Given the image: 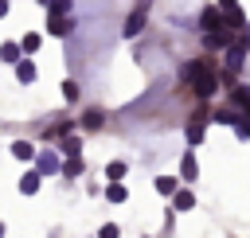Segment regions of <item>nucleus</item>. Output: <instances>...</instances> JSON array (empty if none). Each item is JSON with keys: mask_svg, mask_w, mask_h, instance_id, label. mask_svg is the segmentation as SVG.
I'll list each match as a JSON object with an SVG mask.
<instances>
[{"mask_svg": "<svg viewBox=\"0 0 250 238\" xmlns=\"http://www.w3.org/2000/svg\"><path fill=\"white\" fill-rule=\"evenodd\" d=\"M184 82H191V90L199 94V101H207V98L219 90V78H215V70H211V62H207V59L188 62V66H184Z\"/></svg>", "mask_w": 250, "mask_h": 238, "instance_id": "1", "label": "nucleus"}, {"mask_svg": "<svg viewBox=\"0 0 250 238\" xmlns=\"http://www.w3.org/2000/svg\"><path fill=\"white\" fill-rule=\"evenodd\" d=\"M207 121H211V113H207V105H199L195 113H191V121H188V144H199L203 140V133H207Z\"/></svg>", "mask_w": 250, "mask_h": 238, "instance_id": "2", "label": "nucleus"}, {"mask_svg": "<svg viewBox=\"0 0 250 238\" xmlns=\"http://www.w3.org/2000/svg\"><path fill=\"white\" fill-rule=\"evenodd\" d=\"M59 168H62V164H59L55 152H39V156H35V172H39V176H51V172H59Z\"/></svg>", "mask_w": 250, "mask_h": 238, "instance_id": "3", "label": "nucleus"}, {"mask_svg": "<svg viewBox=\"0 0 250 238\" xmlns=\"http://www.w3.org/2000/svg\"><path fill=\"white\" fill-rule=\"evenodd\" d=\"M219 23H223V12H219V8H207V12L199 16V27H207L211 35H219Z\"/></svg>", "mask_w": 250, "mask_h": 238, "instance_id": "4", "label": "nucleus"}, {"mask_svg": "<svg viewBox=\"0 0 250 238\" xmlns=\"http://www.w3.org/2000/svg\"><path fill=\"white\" fill-rule=\"evenodd\" d=\"M242 62H246V47H227V70H230V74H238V70H242Z\"/></svg>", "mask_w": 250, "mask_h": 238, "instance_id": "5", "label": "nucleus"}, {"mask_svg": "<svg viewBox=\"0 0 250 238\" xmlns=\"http://www.w3.org/2000/svg\"><path fill=\"white\" fill-rule=\"evenodd\" d=\"M70 27H74L70 16H51V20H47V31H51V35H70Z\"/></svg>", "mask_w": 250, "mask_h": 238, "instance_id": "6", "label": "nucleus"}, {"mask_svg": "<svg viewBox=\"0 0 250 238\" xmlns=\"http://www.w3.org/2000/svg\"><path fill=\"white\" fill-rule=\"evenodd\" d=\"M180 176H184V179H195V176H199V164H195V152H184V160H180Z\"/></svg>", "mask_w": 250, "mask_h": 238, "instance_id": "7", "label": "nucleus"}, {"mask_svg": "<svg viewBox=\"0 0 250 238\" xmlns=\"http://www.w3.org/2000/svg\"><path fill=\"white\" fill-rule=\"evenodd\" d=\"M230 98H234V105L250 117V86H234V90H230Z\"/></svg>", "mask_w": 250, "mask_h": 238, "instance_id": "8", "label": "nucleus"}, {"mask_svg": "<svg viewBox=\"0 0 250 238\" xmlns=\"http://www.w3.org/2000/svg\"><path fill=\"white\" fill-rule=\"evenodd\" d=\"M20 55H23L20 43H4V47H0V59H4V62H16V66H20V62H23Z\"/></svg>", "mask_w": 250, "mask_h": 238, "instance_id": "9", "label": "nucleus"}, {"mask_svg": "<svg viewBox=\"0 0 250 238\" xmlns=\"http://www.w3.org/2000/svg\"><path fill=\"white\" fill-rule=\"evenodd\" d=\"M141 27H145V8H141V12H133V16H129V20H125V35H129V39H133V35H137V31H141Z\"/></svg>", "mask_w": 250, "mask_h": 238, "instance_id": "10", "label": "nucleus"}, {"mask_svg": "<svg viewBox=\"0 0 250 238\" xmlns=\"http://www.w3.org/2000/svg\"><path fill=\"white\" fill-rule=\"evenodd\" d=\"M12 156H16V160H35L39 152H35L27 140H16V144H12Z\"/></svg>", "mask_w": 250, "mask_h": 238, "instance_id": "11", "label": "nucleus"}, {"mask_svg": "<svg viewBox=\"0 0 250 238\" xmlns=\"http://www.w3.org/2000/svg\"><path fill=\"white\" fill-rule=\"evenodd\" d=\"M16 78H20L23 86H27V82H35V62H27V59H23V62L16 66Z\"/></svg>", "mask_w": 250, "mask_h": 238, "instance_id": "12", "label": "nucleus"}, {"mask_svg": "<svg viewBox=\"0 0 250 238\" xmlns=\"http://www.w3.org/2000/svg\"><path fill=\"white\" fill-rule=\"evenodd\" d=\"M20 191H23V195H35V191H39V172H27V176L20 179Z\"/></svg>", "mask_w": 250, "mask_h": 238, "instance_id": "13", "label": "nucleus"}, {"mask_svg": "<svg viewBox=\"0 0 250 238\" xmlns=\"http://www.w3.org/2000/svg\"><path fill=\"white\" fill-rule=\"evenodd\" d=\"M156 191H160V195H176V191H180V183H176L172 176H156Z\"/></svg>", "mask_w": 250, "mask_h": 238, "instance_id": "14", "label": "nucleus"}, {"mask_svg": "<svg viewBox=\"0 0 250 238\" xmlns=\"http://www.w3.org/2000/svg\"><path fill=\"white\" fill-rule=\"evenodd\" d=\"M105 199H109V203H125V199H129L125 183H109V187H105Z\"/></svg>", "mask_w": 250, "mask_h": 238, "instance_id": "15", "label": "nucleus"}, {"mask_svg": "<svg viewBox=\"0 0 250 238\" xmlns=\"http://www.w3.org/2000/svg\"><path fill=\"white\" fill-rule=\"evenodd\" d=\"M172 203H176V211H191V207H195V195H191V191H176Z\"/></svg>", "mask_w": 250, "mask_h": 238, "instance_id": "16", "label": "nucleus"}, {"mask_svg": "<svg viewBox=\"0 0 250 238\" xmlns=\"http://www.w3.org/2000/svg\"><path fill=\"white\" fill-rule=\"evenodd\" d=\"M47 8H51V16H70L74 0H47Z\"/></svg>", "mask_w": 250, "mask_h": 238, "instance_id": "17", "label": "nucleus"}, {"mask_svg": "<svg viewBox=\"0 0 250 238\" xmlns=\"http://www.w3.org/2000/svg\"><path fill=\"white\" fill-rule=\"evenodd\" d=\"M62 152H66V156L74 160V156L82 152V140H78V137H66V140H62Z\"/></svg>", "mask_w": 250, "mask_h": 238, "instance_id": "18", "label": "nucleus"}, {"mask_svg": "<svg viewBox=\"0 0 250 238\" xmlns=\"http://www.w3.org/2000/svg\"><path fill=\"white\" fill-rule=\"evenodd\" d=\"M20 47H23L27 55H31V51H39V35H35V31H31V35H23V39H20Z\"/></svg>", "mask_w": 250, "mask_h": 238, "instance_id": "19", "label": "nucleus"}, {"mask_svg": "<svg viewBox=\"0 0 250 238\" xmlns=\"http://www.w3.org/2000/svg\"><path fill=\"white\" fill-rule=\"evenodd\" d=\"M62 176H82V160H78V156L66 160V164H62Z\"/></svg>", "mask_w": 250, "mask_h": 238, "instance_id": "20", "label": "nucleus"}, {"mask_svg": "<svg viewBox=\"0 0 250 238\" xmlns=\"http://www.w3.org/2000/svg\"><path fill=\"white\" fill-rule=\"evenodd\" d=\"M105 176H109V179H113V183H117V179H121V176H125V164H121V160H113V164H109V168H105Z\"/></svg>", "mask_w": 250, "mask_h": 238, "instance_id": "21", "label": "nucleus"}, {"mask_svg": "<svg viewBox=\"0 0 250 238\" xmlns=\"http://www.w3.org/2000/svg\"><path fill=\"white\" fill-rule=\"evenodd\" d=\"M62 98H66V101H74V98H78V82H70V78H66V82H62Z\"/></svg>", "mask_w": 250, "mask_h": 238, "instance_id": "22", "label": "nucleus"}, {"mask_svg": "<svg viewBox=\"0 0 250 238\" xmlns=\"http://www.w3.org/2000/svg\"><path fill=\"white\" fill-rule=\"evenodd\" d=\"M82 125H86V129H98V125H102V113H98V109H90V113L82 117Z\"/></svg>", "mask_w": 250, "mask_h": 238, "instance_id": "23", "label": "nucleus"}, {"mask_svg": "<svg viewBox=\"0 0 250 238\" xmlns=\"http://www.w3.org/2000/svg\"><path fill=\"white\" fill-rule=\"evenodd\" d=\"M219 12H223V16H234V12H242V8H238V0H219Z\"/></svg>", "mask_w": 250, "mask_h": 238, "instance_id": "24", "label": "nucleus"}, {"mask_svg": "<svg viewBox=\"0 0 250 238\" xmlns=\"http://www.w3.org/2000/svg\"><path fill=\"white\" fill-rule=\"evenodd\" d=\"M238 47H246V51H250V23L242 27V35H238Z\"/></svg>", "mask_w": 250, "mask_h": 238, "instance_id": "25", "label": "nucleus"}, {"mask_svg": "<svg viewBox=\"0 0 250 238\" xmlns=\"http://www.w3.org/2000/svg\"><path fill=\"white\" fill-rule=\"evenodd\" d=\"M102 238H117V226H113V222H105V226H102Z\"/></svg>", "mask_w": 250, "mask_h": 238, "instance_id": "26", "label": "nucleus"}, {"mask_svg": "<svg viewBox=\"0 0 250 238\" xmlns=\"http://www.w3.org/2000/svg\"><path fill=\"white\" fill-rule=\"evenodd\" d=\"M238 137H250V117H246V121L238 125Z\"/></svg>", "mask_w": 250, "mask_h": 238, "instance_id": "27", "label": "nucleus"}, {"mask_svg": "<svg viewBox=\"0 0 250 238\" xmlns=\"http://www.w3.org/2000/svg\"><path fill=\"white\" fill-rule=\"evenodd\" d=\"M4 16H8V0H0V20H4Z\"/></svg>", "mask_w": 250, "mask_h": 238, "instance_id": "28", "label": "nucleus"}, {"mask_svg": "<svg viewBox=\"0 0 250 238\" xmlns=\"http://www.w3.org/2000/svg\"><path fill=\"white\" fill-rule=\"evenodd\" d=\"M0 234H4V226H0Z\"/></svg>", "mask_w": 250, "mask_h": 238, "instance_id": "29", "label": "nucleus"}]
</instances>
